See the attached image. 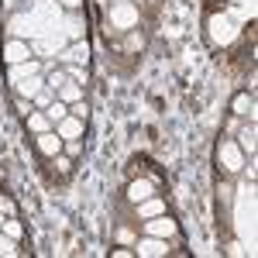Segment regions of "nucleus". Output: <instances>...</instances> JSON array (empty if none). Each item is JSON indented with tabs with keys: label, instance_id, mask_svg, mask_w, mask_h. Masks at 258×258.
Wrapping results in <instances>:
<instances>
[{
	"label": "nucleus",
	"instance_id": "obj_1",
	"mask_svg": "<svg viewBox=\"0 0 258 258\" xmlns=\"http://www.w3.org/2000/svg\"><path fill=\"white\" fill-rule=\"evenodd\" d=\"M145 234H152V238H176L179 234V224L169 214H159V217H148L145 220Z\"/></svg>",
	"mask_w": 258,
	"mask_h": 258
},
{
	"label": "nucleus",
	"instance_id": "obj_2",
	"mask_svg": "<svg viewBox=\"0 0 258 258\" xmlns=\"http://www.w3.org/2000/svg\"><path fill=\"white\" fill-rule=\"evenodd\" d=\"M62 148H66V141L59 138V131H41V135H35V152H38L41 159L59 155Z\"/></svg>",
	"mask_w": 258,
	"mask_h": 258
},
{
	"label": "nucleus",
	"instance_id": "obj_3",
	"mask_svg": "<svg viewBox=\"0 0 258 258\" xmlns=\"http://www.w3.org/2000/svg\"><path fill=\"white\" fill-rule=\"evenodd\" d=\"M217 159H224V172H238L241 165V148L234 145V141H220L217 145Z\"/></svg>",
	"mask_w": 258,
	"mask_h": 258
},
{
	"label": "nucleus",
	"instance_id": "obj_4",
	"mask_svg": "<svg viewBox=\"0 0 258 258\" xmlns=\"http://www.w3.org/2000/svg\"><path fill=\"white\" fill-rule=\"evenodd\" d=\"M135 255L138 258H162V255H169V244H165V238H148L145 241H138L135 244Z\"/></svg>",
	"mask_w": 258,
	"mask_h": 258
},
{
	"label": "nucleus",
	"instance_id": "obj_5",
	"mask_svg": "<svg viewBox=\"0 0 258 258\" xmlns=\"http://www.w3.org/2000/svg\"><path fill=\"white\" fill-rule=\"evenodd\" d=\"M148 197H155V182L152 179L138 176L127 182V203H141V200H148Z\"/></svg>",
	"mask_w": 258,
	"mask_h": 258
},
{
	"label": "nucleus",
	"instance_id": "obj_6",
	"mask_svg": "<svg viewBox=\"0 0 258 258\" xmlns=\"http://www.w3.org/2000/svg\"><path fill=\"white\" fill-rule=\"evenodd\" d=\"M83 127H86V120L73 117V114H66V117L59 120V138H62V141H66V138H80Z\"/></svg>",
	"mask_w": 258,
	"mask_h": 258
},
{
	"label": "nucleus",
	"instance_id": "obj_7",
	"mask_svg": "<svg viewBox=\"0 0 258 258\" xmlns=\"http://www.w3.org/2000/svg\"><path fill=\"white\" fill-rule=\"evenodd\" d=\"M231 114H234V117H244V114L255 117V97H251V93H238V97L231 100Z\"/></svg>",
	"mask_w": 258,
	"mask_h": 258
},
{
	"label": "nucleus",
	"instance_id": "obj_8",
	"mask_svg": "<svg viewBox=\"0 0 258 258\" xmlns=\"http://www.w3.org/2000/svg\"><path fill=\"white\" fill-rule=\"evenodd\" d=\"M138 207V220H148V217H159V214H165V203L155 197H148V200H141V203H135Z\"/></svg>",
	"mask_w": 258,
	"mask_h": 258
},
{
	"label": "nucleus",
	"instance_id": "obj_9",
	"mask_svg": "<svg viewBox=\"0 0 258 258\" xmlns=\"http://www.w3.org/2000/svg\"><path fill=\"white\" fill-rule=\"evenodd\" d=\"M110 21H114V24H120V31H131L127 24H135V21H138V14H135L127 4H120L117 11H110Z\"/></svg>",
	"mask_w": 258,
	"mask_h": 258
},
{
	"label": "nucleus",
	"instance_id": "obj_10",
	"mask_svg": "<svg viewBox=\"0 0 258 258\" xmlns=\"http://www.w3.org/2000/svg\"><path fill=\"white\" fill-rule=\"evenodd\" d=\"M4 59L11 62V66L24 62V59H28V45H24V41H11V45L4 48Z\"/></svg>",
	"mask_w": 258,
	"mask_h": 258
},
{
	"label": "nucleus",
	"instance_id": "obj_11",
	"mask_svg": "<svg viewBox=\"0 0 258 258\" xmlns=\"http://www.w3.org/2000/svg\"><path fill=\"white\" fill-rule=\"evenodd\" d=\"M24 120H28V131H35V135L48 131V114H45V110H31Z\"/></svg>",
	"mask_w": 258,
	"mask_h": 258
},
{
	"label": "nucleus",
	"instance_id": "obj_12",
	"mask_svg": "<svg viewBox=\"0 0 258 258\" xmlns=\"http://www.w3.org/2000/svg\"><path fill=\"white\" fill-rule=\"evenodd\" d=\"M48 162H52L55 176H69V172H73V159H69V155H62V152H59V155H52Z\"/></svg>",
	"mask_w": 258,
	"mask_h": 258
},
{
	"label": "nucleus",
	"instance_id": "obj_13",
	"mask_svg": "<svg viewBox=\"0 0 258 258\" xmlns=\"http://www.w3.org/2000/svg\"><path fill=\"white\" fill-rule=\"evenodd\" d=\"M0 231H4L7 238H14V241H18L21 234H24V227L18 224V217H4V224H0Z\"/></svg>",
	"mask_w": 258,
	"mask_h": 258
},
{
	"label": "nucleus",
	"instance_id": "obj_14",
	"mask_svg": "<svg viewBox=\"0 0 258 258\" xmlns=\"http://www.w3.org/2000/svg\"><path fill=\"white\" fill-rule=\"evenodd\" d=\"M76 100H83V86L80 83H66L62 86V103H76Z\"/></svg>",
	"mask_w": 258,
	"mask_h": 258
},
{
	"label": "nucleus",
	"instance_id": "obj_15",
	"mask_svg": "<svg viewBox=\"0 0 258 258\" xmlns=\"http://www.w3.org/2000/svg\"><path fill=\"white\" fill-rule=\"evenodd\" d=\"M45 114H48V120H55V124H59V120L66 117V114H69V107H66L62 100H52V103L45 107Z\"/></svg>",
	"mask_w": 258,
	"mask_h": 258
},
{
	"label": "nucleus",
	"instance_id": "obj_16",
	"mask_svg": "<svg viewBox=\"0 0 258 258\" xmlns=\"http://www.w3.org/2000/svg\"><path fill=\"white\" fill-rule=\"evenodd\" d=\"M41 86H45L41 80H31V83H18V93H21V97H28V100H31V97H35V93L41 90Z\"/></svg>",
	"mask_w": 258,
	"mask_h": 258
},
{
	"label": "nucleus",
	"instance_id": "obj_17",
	"mask_svg": "<svg viewBox=\"0 0 258 258\" xmlns=\"http://www.w3.org/2000/svg\"><path fill=\"white\" fill-rule=\"evenodd\" d=\"M0 214H4V217H14V214H18V203H14V197L0 193Z\"/></svg>",
	"mask_w": 258,
	"mask_h": 258
},
{
	"label": "nucleus",
	"instance_id": "obj_18",
	"mask_svg": "<svg viewBox=\"0 0 258 258\" xmlns=\"http://www.w3.org/2000/svg\"><path fill=\"white\" fill-rule=\"evenodd\" d=\"M66 83H69V73H66V69H59V73H52V76L45 80V86H52V90H62Z\"/></svg>",
	"mask_w": 258,
	"mask_h": 258
},
{
	"label": "nucleus",
	"instance_id": "obj_19",
	"mask_svg": "<svg viewBox=\"0 0 258 258\" xmlns=\"http://www.w3.org/2000/svg\"><path fill=\"white\" fill-rule=\"evenodd\" d=\"M0 255H24V251H21L18 244H14V238H7V234H4V238H0Z\"/></svg>",
	"mask_w": 258,
	"mask_h": 258
},
{
	"label": "nucleus",
	"instance_id": "obj_20",
	"mask_svg": "<svg viewBox=\"0 0 258 258\" xmlns=\"http://www.w3.org/2000/svg\"><path fill=\"white\" fill-rule=\"evenodd\" d=\"M69 114H73V117H80V120H86V117H90V107H86V100H76V103H69Z\"/></svg>",
	"mask_w": 258,
	"mask_h": 258
},
{
	"label": "nucleus",
	"instance_id": "obj_21",
	"mask_svg": "<svg viewBox=\"0 0 258 258\" xmlns=\"http://www.w3.org/2000/svg\"><path fill=\"white\" fill-rule=\"evenodd\" d=\"M14 107H18V114H21V117H28V114L35 110V103H31V100H28V97H21V93H18V97H14Z\"/></svg>",
	"mask_w": 258,
	"mask_h": 258
},
{
	"label": "nucleus",
	"instance_id": "obj_22",
	"mask_svg": "<svg viewBox=\"0 0 258 258\" xmlns=\"http://www.w3.org/2000/svg\"><path fill=\"white\" fill-rule=\"evenodd\" d=\"M28 73H38V62H28V66H14V69H11V80H21V76H28Z\"/></svg>",
	"mask_w": 258,
	"mask_h": 258
},
{
	"label": "nucleus",
	"instance_id": "obj_23",
	"mask_svg": "<svg viewBox=\"0 0 258 258\" xmlns=\"http://www.w3.org/2000/svg\"><path fill=\"white\" fill-rule=\"evenodd\" d=\"M52 100H55V97H52V86H41L38 93H35V103H38V107H48Z\"/></svg>",
	"mask_w": 258,
	"mask_h": 258
},
{
	"label": "nucleus",
	"instance_id": "obj_24",
	"mask_svg": "<svg viewBox=\"0 0 258 258\" xmlns=\"http://www.w3.org/2000/svg\"><path fill=\"white\" fill-rule=\"evenodd\" d=\"M141 45H145V35H141L138 28H131L127 31V48H141Z\"/></svg>",
	"mask_w": 258,
	"mask_h": 258
},
{
	"label": "nucleus",
	"instance_id": "obj_25",
	"mask_svg": "<svg viewBox=\"0 0 258 258\" xmlns=\"http://www.w3.org/2000/svg\"><path fill=\"white\" fill-rule=\"evenodd\" d=\"M241 148H248V155L255 152V127H248V131L241 135Z\"/></svg>",
	"mask_w": 258,
	"mask_h": 258
},
{
	"label": "nucleus",
	"instance_id": "obj_26",
	"mask_svg": "<svg viewBox=\"0 0 258 258\" xmlns=\"http://www.w3.org/2000/svg\"><path fill=\"white\" fill-rule=\"evenodd\" d=\"M110 258H138L135 248H110Z\"/></svg>",
	"mask_w": 258,
	"mask_h": 258
},
{
	"label": "nucleus",
	"instance_id": "obj_27",
	"mask_svg": "<svg viewBox=\"0 0 258 258\" xmlns=\"http://www.w3.org/2000/svg\"><path fill=\"white\" fill-rule=\"evenodd\" d=\"M62 4H66V7H80V0H62Z\"/></svg>",
	"mask_w": 258,
	"mask_h": 258
},
{
	"label": "nucleus",
	"instance_id": "obj_28",
	"mask_svg": "<svg viewBox=\"0 0 258 258\" xmlns=\"http://www.w3.org/2000/svg\"><path fill=\"white\" fill-rule=\"evenodd\" d=\"M0 224H4V214H0Z\"/></svg>",
	"mask_w": 258,
	"mask_h": 258
},
{
	"label": "nucleus",
	"instance_id": "obj_29",
	"mask_svg": "<svg viewBox=\"0 0 258 258\" xmlns=\"http://www.w3.org/2000/svg\"><path fill=\"white\" fill-rule=\"evenodd\" d=\"M117 4H127V0H117Z\"/></svg>",
	"mask_w": 258,
	"mask_h": 258
}]
</instances>
